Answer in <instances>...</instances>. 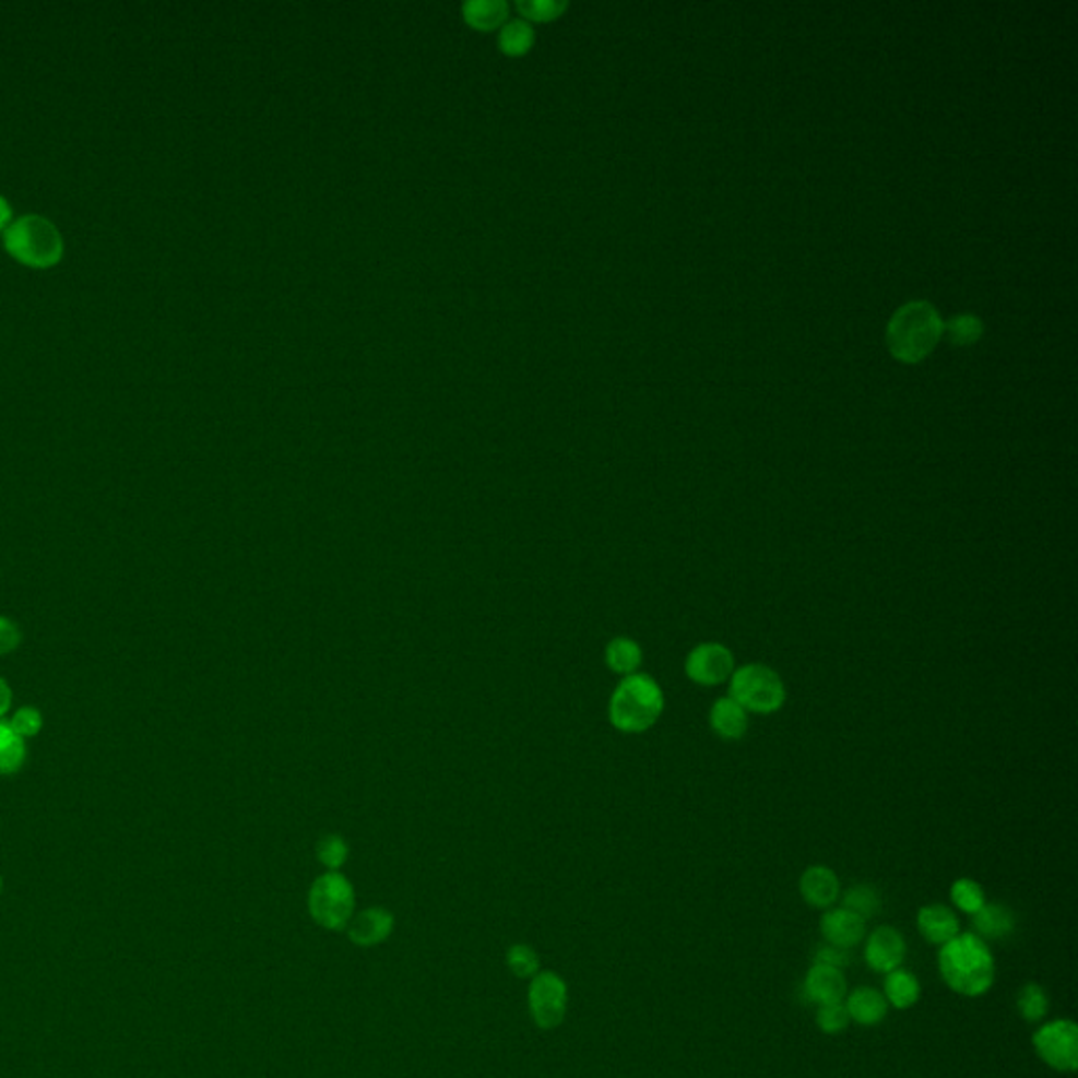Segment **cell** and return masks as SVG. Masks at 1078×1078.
Segmentation results:
<instances>
[{
    "label": "cell",
    "instance_id": "obj_15",
    "mask_svg": "<svg viewBox=\"0 0 1078 1078\" xmlns=\"http://www.w3.org/2000/svg\"><path fill=\"white\" fill-rule=\"evenodd\" d=\"M394 927V916L386 908H369L348 923V935L360 948L381 944Z\"/></svg>",
    "mask_w": 1078,
    "mask_h": 1078
},
{
    "label": "cell",
    "instance_id": "obj_32",
    "mask_svg": "<svg viewBox=\"0 0 1078 1078\" xmlns=\"http://www.w3.org/2000/svg\"><path fill=\"white\" fill-rule=\"evenodd\" d=\"M849 962H851V952L832 944H821L814 955V964H824L832 969H843Z\"/></svg>",
    "mask_w": 1078,
    "mask_h": 1078
},
{
    "label": "cell",
    "instance_id": "obj_22",
    "mask_svg": "<svg viewBox=\"0 0 1078 1078\" xmlns=\"http://www.w3.org/2000/svg\"><path fill=\"white\" fill-rule=\"evenodd\" d=\"M880 896L876 891L875 887L870 885H855L851 889H846L845 896H843V908L853 912L855 916H860L862 921H868L876 916L880 912Z\"/></svg>",
    "mask_w": 1078,
    "mask_h": 1078
},
{
    "label": "cell",
    "instance_id": "obj_34",
    "mask_svg": "<svg viewBox=\"0 0 1078 1078\" xmlns=\"http://www.w3.org/2000/svg\"><path fill=\"white\" fill-rule=\"evenodd\" d=\"M20 642H22L20 626L13 619L0 615V655L13 653L20 647Z\"/></svg>",
    "mask_w": 1078,
    "mask_h": 1078
},
{
    "label": "cell",
    "instance_id": "obj_16",
    "mask_svg": "<svg viewBox=\"0 0 1078 1078\" xmlns=\"http://www.w3.org/2000/svg\"><path fill=\"white\" fill-rule=\"evenodd\" d=\"M708 719L712 731L725 742H737L748 731V712L728 696L712 703Z\"/></svg>",
    "mask_w": 1078,
    "mask_h": 1078
},
{
    "label": "cell",
    "instance_id": "obj_19",
    "mask_svg": "<svg viewBox=\"0 0 1078 1078\" xmlns=\"http://www.w3.org/2000/svg\"><path fill=\"white\" fill-rule=\"evenodd\" d=\"M605 662L615 674H637L642 664L641 644L628 637H615L605 649Z\"/></svg>",
    "mask_w": 1078,
    "mask_h": 1078
},
{
    "label": "cell",
    "instance_id": "obj_11",
    "mask_svg": "<svg viewBox=\"0 0 1078 1078\" xmlns=\"http://www.w3.org/2000/svg\"><path fill=\"white\" fill-rule=\"evenodd\" d=\"M819 929L828 944L851 950L866 937V921L855 916L845 908H834L824 912Z\"/></svg>",
    "mask_w": 1078,
    "mask_h": 1078
},
{
    "label": "cell",
    "instance_id": "obj_25",
    "mask_svg": "<svg viewBox=\"0 0 1078 1078\" xmlns=\"http://www.w3.org/2000/svg\"><path fill=\"white\" fill-rule=\"evenodd\" d=\"M1018 1011L1021 1018L1030 1023L1041 1021L1050 1011V998L1047 992L1043 991L1039 984H1026L1018 994Z\"/></svg>",
    "mask_w": 1078,
    "mask_h": 1078
},
{
    "label": "cell",
    "instance_id": "obj_7",
    "mask_svg": "<svg viewBox=\"0 0 1078 1078\" xmlns=\"http://www.w3.org/2000/svg\"><path fill=\"white\" fill-rule=\"evenodd\" d=\"M1036 1055L1057 1073H1075L1078 1068V1028L1075 1021L1055 1020L1043 1023L1032 1034Z\"/></svg>",
    "mask_w": 1078,
    "mask_h": 1078
},
{
    "label": "cell",
    "instance_id": "obj_4",
    "mask_svg": "<svg viewBox=\"0 0 1078 1078\" xmlns=\"http://www.w3.org/2000/svg\"><path fill=\"white\" fill-rule=\"evenodd\" d=\"M728 698L746 712L773 714L786 703V685L782 676L765 664H746L728 678Z\"/></svg>",
    "mask_w": 1078,
    "mask_h": 1078
},
{
    "label": "cell",
    "instance_id": "obj_18",
    "mask_svg": "<svg viewBox=\"0 0 1078 1078\" xmlns=\"http://www.w3.org/2000/svg\"><path fill=\"white\" fill-rule=\"evenodd\" d=\"M973 929L984 941L1003 939L1016 929V914L1003 903H984L982 910L973 914Z\"/></svg>",
    "mask_w": 1078,
    "mask_h": 1078
},
{
    "label": "cell",
    "instance_id": "obj_21",
    "mask_svg": "<svg viewBox=\"0 0 1078 1078\" xmlns=\"http://www.w3.org/2000/svg\"><path fill=\"white\" fill-rule=\"evenodd\" d=\"M26 762V739L9 723L0 721V775L20 771Z\"/></svg>",
    "mask_w": 1078,
    "mask_h": 1078
},
{
    "label": "cell",
    "instance_id": "obj_2",
    "mask_svg": "<svg viewBox=\"0 0 1078 1078\" xmlns=\"http://www.w3.org/2000/svg\"><path fill=\"white\" fill-rule=\"evenodd\" d=\"M664 706L666 698L660 683L644 672H637L624 676L615 687L609 700V721L621 733H644L660 721Z\"/></svg>",
    "mask_w": 1078,
    "mask_h": 1078
},
{
    "label": "cell",
    "instance_id": "obj_8",
    "mask_svg": "<svg viewBox=\"0 0 1078 1078\" xmlns=\"http://www.w3.org/2000/svg\"><path fill=\"white\" fill-rule=\"evenodd\" d=\"M735 672V658L723 642H700L685 658V674L700 687H719Z\"/></svg>",
    "mask_w": 1078,
    "mask_h": 1078
},
{
    "label": "cell",
    "instance_id": "obj_3",
    "mask_svg": "<svg viewBox=\"0 0 1078 1078\" xmlns=\"http://www.w3.org/2000/svg\"><path fill=\"white\" fill-rule=\"evenodd\" d=\"M944 333V322L927 301L905 304L889 322L887 340L896 358L919 363L932 354Z\"/></svg>",
    "mask_w": 1078,
    "mask_h": 1078
},
{
    "label": "cell",
    "instance_id": "obj_30",
    "mask_svg": "<svg viewBox=\"0 0 1078 1078\" xmlns=\"http://www.w3.org/2000/svg\"><path fill=\"white\" fill-rule=\"evenodd\" d=\"M9 725L15 728V733H20L24 739H28V737H34V735L40 733V728H43V714H40V710L29 708V706L28 708H20L11 716Z\"/></svg>",
    "mask_w": 1078,
    "mask_h": 1078
},
{
    "label": "cell",
    "instance_id": "obj_12",
    "mask_svg": "<svg viewBox=\"0 0 1078 1078\" xmlns=\"http://www.w3.org/2000/svg\"><path fill=\"white\" fill-rule=\"evenodd\" d=\"M805 994L817 1007L843 1003L846 996L845 975L841 969L814 964L805 978Z\"/></svg>",
    "mask_w": 1078,
    "mask_h": 1078
},
{
    "label": "cell",
    "instance_id": "obj_29",
    "mask_svg": "<svg viewBox=\"0 0 1078 1078\" xmlns=\"http://www.w3.org/2000/svg\"><path fill=\"white\" fill-rule=\"evenodd\" d=\"M508 967L510 971L517 975V978H533L540 969V957L533 948H529L525 944H514L510 950H508Z\"/></svg>",
    "mask_w": 1078,
    "mask_h": 1078
},
{
    "label": "cell",
    "instance_id": "obj_36",
    "mask_svg": "<svg viewBox=\"0 0 1078 1078\" xmlns=\"http://www.w3.org/2000/svg\"><path fill=\"white\" fill-rule=\"evenodd\" d=\"M9 220H11V206L0 197V230L9 224Z\"/></svg>",
    "mask_w": 1078,
    "mask_h": 1078
},
{
    "label": "cell",
    "instance_id": "obj_5",
    "mask_svg": "<svg viewBox=\"0 0 1078 1078\" xmlns=\"http://www.w3.org/2000/svg\"><path fill=\"white\" fill-rule=\"evenodd\" d=\"M4 247L20 262L47 268L59 262L63 240L49 220L40 215H26L9 226L4 233Z\"/></svg>",
    "mask_w": 1078,
    "mask_h": 1078
},
{
    "label": "cell",
    "instance_id": "obj_10",
    "mask_svg": "<svg viewBox=\"0 0 1078 1078\" xmlns=\"http://www.w3.org/2000/svg\"><path fill=\"white\" fill-rule=\"evenodd\" d=\"M864 959L868 967L876 973H891L902 967L905 959V941L902 933L889 925L878 927L870 933L866 948H864Z\"/></svg>",
    "mask_w": 1078,
    "mask_h": 1078
},
{
    "label": "cell",
    "instance_id": "obj_28",
    "mask_svg": "<svg viewBox=\"0 0 1078 1078\" xmlns=\"http://www.w3.org/2000/svg\"><path fill=\"white\" fill-rule=\"evenodd\" d=\"M817 1028L824 1032V1034H843L849 1023H851V1018L846 1014L845 1003H837V1005H824V1007H817Z\"/></svg>",
    "mask_w": 1078,
    "mask_h": 1078
},
{
    "label": "cell",
    "instance_id": "obj_20",
    "mask_svg": "<svg viewBox=\"0 0 1078 1078\" xmlns=\"http://www.w3.org/2000/svg\"><path fill=\"white\" fill-rule=\"evenodd\" d=\"M885 998L896 1009H910L921 998V984L910 971L896 969L885 978Z\"/></svg>",
    "mask_w": 1078,
    "mask_h": 1078
},
{
    "label": "cell",
    "instance_id": "obj_23",
    "mask_svg": "<svg viewBox=\"0 0 1078 1078\" xmlns=\"http://www.w3.org/2000/svg\"><path fill=\"white\" fill-rule=\"evenodd\" d=\"M506 11L501 0H470L464 4V17L476 28H494L506 17Z\"/></svg>",
    "mask_w": 1078,
    "mask_h": 1078
},
{
    "label": "cell",
    "instance_id": "obj_13",
    "mask_svg": "<svg viewBox=\"0 0 1078 1078\" xmlns=\"http://www.w3.org/2000/svg\"><path fill=\"white\" fill-rule=\"evenodd\" d=\"M916 925H919L921 935L927 941L935 944V946H944V944H948L950 939H955L961 933L959 916L955 914V910H950L944 903L923 905L919 910Z\"/></svg>",
    "mask_w": 1078,
    "mask_h": 1078
},
{
    "label": "cell",
    "instance_id": "obj_14",
    "mask_svg": "<svg viewBox=\"0 0 1078 1078\" xmlns=\"http://www.w3.org/2000/svg\"><path fill=\"white\" fill-rule=\"evenodd\" d=\"M801 896L814 908H830L841 896V882L834 870L826 866H812L801 876Z\"/></svg>",
    "mask_w": 1078,
    "mask_h": 1078
},
{
    "label": "cell",
    "instance_id": "obj_24",
    "mask_svg": "<svg viewBox=\"0 0 1078 1078\" xmlns=\"http://www.w3.org/2000/svg\"><path fill=\"white\" fill-rule=\"evenodd\" d=\"M950 898L955 905L964 912V914H975L978 910H982V905L986 903V893L982 889L980 882H975L973 878H959L952 882L950 887Z\"/></svg>",
    "mask_w": 1078,
    "mask_h": 1078
},
{
    "label": "cell",
    "instance_id": "obj_1",
    "mask_svg": "<svg viewBox=\"0 0 1078 1078\" xmlns=\"http://www.w3.org/2000/svg\"><path fill=\"white\" fill-rule=\"evenodd\" d=\"M991 946L975 933H959L939 950V975L950 991L962 996H982L994 984Z\"/></svg>",
    "mask_w": 1078,
    "mask_h": 1078
},
{
    "label": "cell",
    "instance_id": "obj_9",
    "mask_svg": "<svg viewBox=\"0 0 1078 1078\" xmlns=\"http://www.w3.org/2000/svg\"><path fill=\"white\" fill-rule=\"evenodd\" d=\"M529 1007L535 1023L544 1030L560 1026L567 1014V984L554 971L537 973L529 986Z\"/></svg>",
    "mask_w": 1078,
    "mask_h": 1078
},
{
    "label": "cell",
    "instance_id": "obj_33",
    "mask_svg": "<svg viewBox=\"0 0 1078 1078\" xmlns=\"http://www.w3.org/2000/svg\"><path fill=\"white\" fill-rule=\"evenodd\" d=\"M519 7L526 17H533V20H553L565 9V4L556 2V0H525Z\"/></svg>",
    "mask_w": 1078,
    "mask_h": 1078
},
{
    "label": "cell",
    "instance_id": "obj_37",
    "mask_svg": "<svg viewBox=\"0 0 1078 1078\" xmlns=\"http://www.w3.org/2000/svg\"><path fill=\"white\" fill-rule=\"evenodd\" d=\"M0 889H2V880H0Z\"/></svg>",
    "mask_w": 1078,
    "mask_h": 1078
},
{
    "label": "cell",
    "instance_id": "obj_27",
    "mask_svg": "<svg viewBox=\"0 0 1078 1078\" xmlns=\"http://www.w3.org/2000/svg\"><path fill=\"white\" fill-rule=\"evenodd\" d=\"M317 857L324 868L337 873L348 860V845L337 834H324L317 843Z\"/></svg>",
    "mask_w": 1078,
    "mask_h": 1078
},
{
    "label": "cell",
    "instance_id": "obj_6",
    "mask_svg": "<svg viewBox=\"0 0 1078 1078\" xmlns=\"http://www.w3.org/2000/svg\"><path fill=\"white\" fill-rule=\"evenodd\" d=\"M354 889L351 880L340 873L319 876L308 893V908L312 919L331 932L348 927L354 914Z\"/></svg>",
    "mask_w": 1078,
    "mask_h": 1078
},
{
    "label": "cell",
    "instance_id": "obj_26",
    "mask_svg": "<svg viewBox=\"0 0 1078 1078\" xmlns=\"http://www.w3.org/2000/svg\"><path fill=\"white\" fill-rule=\"evenodd\" d=\"M531 43H533V29L523 20L508 22L499 32V47L510 56L525 54Z\"/></svg>",
    "mask_w": 1078,
    "mask_h": 1078
},
{
    "label": "cell",
    "instance_id": "obj_31",
    "mask_svg": "<svg viewBox=\"0 0 1078 1078\" xmlns=\"http://www.w3.org/2000/svg\"><path fill=\"white\" fill-rule=\"evenodd\" d=\"M948 331H950V337L959 344H969V342H975L980 335H982V324L978 319L973 317H959L955 321L948 324Z\"/></svg>",
    "mask_w": 1078,
    "mask_h": 1078
},
{
    "label": "cell",
    "instance_id": "obj_35",
    "mask_svg": "<svg viewBox=\"0 0 1078 1078\" xmlns=\"http://www.w3.org/2000/svg\"><path fill=\"white\" fill-rule=\"evenodd\" d=\"M11 698H13V696H11V689H9L7 680H4V678H0V721H2V716H4V714L9 712V708H11Z\"/></svg>",
    "mask_w": 1078,
    "mask_h": 1078
},
{
    "label": "cell",
    "instance_id": "obj_17",
    "mask_svg": "<svg viewBox=\"0 0 1078 1078\" xmlns=\"http://www.w3.org/2000/svg\"><path fill=\"white\" fill-rule=\"evenodd\" d=\"M845 1009L851 1021H857L862 1026H876L885 1020L889 1011V1003L885 994L875 988H857L845 996Z\"/></svg>",
    "mask_w": 1078,
    "mask_h": 1078
}]
</instances>
